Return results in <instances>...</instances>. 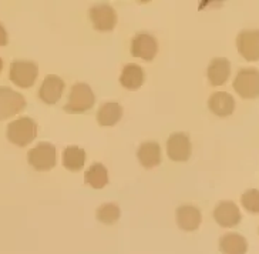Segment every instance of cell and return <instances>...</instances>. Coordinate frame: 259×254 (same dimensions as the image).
<instances>
[{
    "label": "cell",
    "mask_w": 259,
    "mask_h": 254,
    "mask_svg": "<svg viewBox=\"0 0 259 254\" xmlns=\"http://www.w3.org/2000/svg\"><path fill=\"white\" fill-rule=\"evenodd\" d=\"M9 43L8 31L5 29V26L0 23V46H6Z\"/></svg>",
    "instance_id": "24"
},
{
    "label": "cell",
    "mask_w": 259,
    "mask_h": 254,
    "mask_svg": "<svg viewBox=\"0 0 259 254\" xmlns=\"http://www.w3.org/2000/svg\"><path fill=\"white\" fill-rule=\"evenodd\" d=\"M2 70H3V60H2V57H0V73H2Z\"/></svg>",
    "instance_id": "25"
},
{
    "label": "cell",
    "mask_w": 259,
    "mask_h": 254,
    "mask_svg": "<svg viewBox=\"0 0 259 254\" xmlns=\"http://www.w3.org/2000/svg\"><path fill=\"white\" fill-rule=\"evenodd\" d=\"M192 146L188 134L172 133L167 140V154L172 162L184 163L190 160Z\"/></svg>",
    "instance_id": "8"
},
{
    "label": "cell",
    "mask_w": 259,
    "mask_h": 254,
    "mask_svg": "<svg viewBox=\"0 0 259 254\" xmlns=\"http://www.w3.org/2000/svg\"><path fill=\"white\" fill-rule=\"evenodd\" d=\"M94 29L99 31H111L117 24V13L108 5L93 6L89 12Z\"/></svg>",
    "instance_id": "10"
},
{
    "label": "cell",
    "mask_w": 259,
    "mask_h": 254,
    "mask_svg": "<svg viewBox=\"0 0 259 254\" xmlns=\"http://www.w3.org/2000/svg\"><path fill=\"white\" fill-rule=\"evenodd\" d=\"M258 231H259V229H258Z\"/></svg>",
    "instance_id": "26"
},
{
    "label": "cell",
    "mask_w": 259,
    "mask_h": 254,
    "mask_svg": "<svg viewBox=\"0 0 259 254\" xmlns=\"http://www.w3.org/2000/svg\"><path fill=\"white\" fill-rule=\"evenodd\" d=\"M64 87L66 85L61 77L56 76V75H49L45 77L43 83L40 86L38 97L46 104H56L60 100L61 94L64 92Z\"/></svg>",
    "instance_id": "12"
},
{
    "label": "cell",
    "mask_w": 259,
    "mask_h": 254,
    "mask_svg": "<svg viewBox=\"0 0 259 254\" xmlns=\"http://www.w3.org/2000/svg\"><path fill=\"white\" fill-rule=\"evenodd\" d=\"M138 162L145 169H154L161 163V147L157 141H145L137 150Z\"/></svg>",
    "instance_id": "16"
},
{
    "label": "cell",
    "mask_w": 259,
    "mask_h": 254,
    "mask_svg": "<svg viewBox=\"0 0 259 254\" xmlns=\"http://www.w3.org/2000/svg\"><path fill=\"white\" fill-rule=\"evenodd\" d=\"M208 107L218 117H228L235 112V100L228 92H215L208 99Z\"/></svg>",
    "instance_id": "15"
},
{
    "label": "cell",
    "mask_w": 259,
    "mask_h": 254,
    "mask_svg": "<svg viewBox=\"0 0 259 254\" xmlns=\"http://www.w3.org/2000/svg\"><path fill=\"white\" fill-rule=\"evenodd\" d=\"M234 90L242 99H258L259 97V70L255 67H245L236 73L234 79Z\"/></svg>",
    "instance_id": "3"
},
{
    "label": "cell",
    "mask_w": 259,
    "mask_h": 254,
    "mask_svg": "<svg viewBox=\"0 0 259 254\" xmlns=\"http://www.w3.org/2000/svg\"><path fill=\"white\" fill-rule=\"evenodd\" d=\"M85 159V152L77 146L66 147L63 152V166L70 171H78L83 169Z\"/></svg>",
    "instance_id": "20"
},
{
    "label": "cell",
    "mask_w": 259,
    "mask_h": 254,
    "mask_svg": "<svg viewBox=\"0 0 259 254\" xmlns=\"http://www.w3.org/2000/svg\"><path fill=\"white\" fill-rule=\"evenodd\" d=\"M96 216H97V220L103 224L111 226L115 222H118V219L121 216V211H120V207L114 203H106V204H103L97 208Z\"/></svg>",
    "instance_id": "22"
},
{
    "label": "cell",
    "mask_w": 259,
    "mask_h": 254,
    "mask_svg": "<svg viewBox=\"0 0 259 254\" xmlns=\"http://www.w3.org/2000/svg\"><path fill=\"white\" fill-rule=\"evenodd\" d=\"M122 117V107L121 104L110 101V103H104L97 112V122L100 126L103 127H110L114 126L120 122Z\"/></svg>",
    "instance_id": "19"
},
{
    "label": "cell",
    "mask_w": 259,
    "mask_h": 254,
    "mask_svg": "<svg viewBox=\"0 0 259 254\" xmlns=\"http://www.w3.org/2000/svg\"><path fill=\"white\" fill-rule=\"evenodd\" d=\"M202 222V216L199 208L191 204H184L177 210V224L184 231L198 230Z\"/></svg>",
    "instance_id": "14"
},
{
    "label": "cell",
    "mask_w": 259,
    "mask_h": 254,
    "mask_svg": "<svg viewBox=\"0 0 259 254\" xmlns=\"http://www.w3.org/2000/svg\"><path fill=\"white\" fill-rule=\"evenodd\" d=\"M96 96L93 93L92 87L87 83H76L70 90L69 101L64 104V110L71 115L84 113L94 106Z\"/></svg>",
    "instance_id": "2"
},
{
    "label": "cell",
    "mask_w": 259,
    "mask_h": 254,
    "mask_svg": "<svg viewBox=\"0 0 259 254\" xmlns=\"http://www.w3.org/2000/svg\"><path fill=\"white\" fill-rule=\"evenodd\" d=\"M84 178H85V183L92 186L93 189H103L108 183V171L104 167V164L94 163L87 169Z\"/></svg>",
    "instance_id": "21"
},
{
    "label": "cell",
    "mask_w": 259,
    "mask_h": 254,
    "mask_svg": "<svg viewBox=\"0 0 259 254\" xmlns=\"http://www.w3.org/2000/svg\"><path fill=\"white\" fill-rule=\"evenodd\" d=\"M27 160L31 167L37 171H49L54 169L57 160L56 147L50 143H38L29 152Z\"/></svg>",
    "instance_id": "4"
},
{
    "label": "cell",
    "mask_w": 259,
    "mask_h": 254,
    "mask_svg": "<svg viewBox=\"0 0 259 254\" xmlns=\"http://www.w3.org/2000/svg\"><path fill=\"white\" fill-rule=\"evenodd\" d=\"M144 80L145 73L141 66H138L136 63H130V64L124 66L121 76H120V83L122 87H125L128 90H137L144 85Z\"/></svg>",
    "instance_id": "17"
},
{
    "label": "cell",
    "mask_w": 259,
    "mask_h": 254,
    "mask_svg": "<svg viewBox=\"0 0 259 254\" xmlns=\"http://www.w3.org/2000/svg\"><path fill=\"white\" fill-rule=\"evenodd\" d=\"M38 76V67L36 63L26 62V60H16L10 64V71L9 77L12 83L22 87V89H29L34 85L36 79Z\"/></svg>",
    "instance_id": "5"
},
{
    "label": "cell",
    "mask_w": 259,
    "mask_h": 254,
    "mask_svg": "<svg viewBox=\"0 0 259 254\" xmlns=\"http://www.w3.org/2000/svg\"><path fill=\"white\" fill-rule=\"evenodd\" d=\"M36 136H37V124L27 116L16 119L9 123L8 139L16 146L26 147L36 139Z\"/></svg>",
    "instance_id": "1"
},
{
    "label": "cell",
    "mask_w": 259,
    "mask_h": 254,
    "mask_svg": "<svg viewBox=\"0 0 259 254\" xmlns=\"http://www.w3.org/2000/svg\"><path fill=\"white\" fill-rule=\"evenodd\" d=\"M220 250L222 254H246L248 240L239 233H227L220 239Z\"/></svg>",
    "instance_id": "18"
},
{
    "label": "cell",
    "mask_w": 259,
    "mask_h": 254,
    "mask_svg": "<svg viewBox=\"0 0 259 254\" xmlns=\"http://www.w3.org/2000/svg\"><path fill=\"white\" fill-rule=\"evenodd\" d=\"M213 220L224 229H232L241 223L242 214L234 201L224 200L220 201L213 208Z\"/></svg>",
    "instance_id": "9"
},
{
    "label": "cell",
    "mask_w": 259,
    "mask_h": 254,
    "mask_svg": "<svg viewBox=\"0 0 259 254\" xmlns=\"http://www.w3.org/2000/svg\"><path fill=\"white\" fill-rule=\"evenodd\" d=\"M157 52H158V43L151 34L140 33L131 42V54L134 57L151 62L157 56Z\"/></svg>",
    "instance_id": "11"
},
{
    "label": "cell",
    "mask_w": 259,
    "mask_h": 254,
    "mask_svg": "<svg viewBox=\"0 0 259 254\" xmlns=\"http://www.w3.org/2000/svg\"><path fill=\"white\" fill-rule=\"evenodd\" d=\"M236 49L238 53L246 62L259 60V29H245L236 36Z\"/></svg>",
    "instance_id": "7"
},
{
    "label": "cell",
    "mask_w": 259,
    "mask_h": 254,
    "mask_svg": "<svg viewBox=\"0 0 259 254\" xmlns=\"http://www.w3.org/2000/svg\"><path fill=\"white\" fill-rule=\"evenodd\" d=\"M241 204L242 207L252 214H259V190L258 189H249L241 196Z\"/></svg>",
    "instance_id": "23"
},
{
    "label": "cell",
    "mask_w": 259,
    "mask_h": 254,
    "mask_svg": "<svg viewBox=\"0 0 259 254\" xmlns=\"http://www.w3.org/2000/svg\"><path fill=\"white\" fill-rule=\"evenodd\" d=\"M26 107L23 94L17 93L10 87H0V122L19 115Z\"/></svg>",
    "instance_id": "6"
},
{
    "label": "cell",
    "mask_w": 259,
    "mask_h": 254,
    "mask_svg": "<svg viewBox=\"0 0 259 254\" xmlns=\"http://www.w3.org/2000/svg\"><path fill=\"white\" fill-rule=\"evenodd\" d=\"M229 76H231V63L227 57H215L211 60L206 69V77L211 86L217 87V86L225 85Z\"/></svg>",
    "instance_id": "13"
}]
</instances>
